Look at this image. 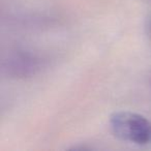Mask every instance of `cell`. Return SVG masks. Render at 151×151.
I'll return each instance as SVG.
<instances>
[{"label":"cell","instance_id":"obj_1","mask_svg":"<svg viewBox=\"0 0 151 151\" xmlns=\"http://www.w3.org/2000/svg\"><path fill=\"white\" fill-rule=\"evenodd\" d=\"M110 127L118 139L139 145L151 143V121L132 112H117L110 118Z\"/></svg>","mask_w":151,"mask_h":151},{"label":"cell","instance_id":"obj_2","mask_svg":"<svg viewBox=\"0 0 151 151\" xmlns=\"http://www.w3.org/2000/svg\"><path fill=\"white\" fill-rule=\"evenodd\" d=\"M146 29H147V31H148V33L150 34V36H151V16H150V17H149V19L147 20Z\"/></svg>","mask_w":151,"mask_h":151}]
</instances>
